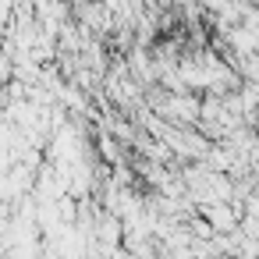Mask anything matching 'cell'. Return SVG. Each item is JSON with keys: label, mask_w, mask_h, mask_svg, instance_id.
<instances>
[{"label": "cell", "mask_w": 259, "mask_h": 259, "mask_svg": "<svg viewBox=\"0 0 259 259\" xmlns=\"http://www.w3.org/2000/svg\"><path fill=\"white\" fill-rule=\"evenodd\" d=\"M199 96L202 93H167V100L153 114H160L170 124H195L199 121Z\"/></svg>", "instance_id": "obj_1"}, {"label": "cell", "mask_w": 259, "mask_h": 259, "mask_svg": "<svg viewBox=\"0 0 259 259\" xmlns=\"http://www.w3.org/2000/svg\"><path fill=\"white\" fill-rule=\"evenodd\" d=\"M199 213L206 217V224L213 231H234L238 217H241V202H206V206H199Z\"/></svg>", "instance_id": "obj_2"}]
</instances>
